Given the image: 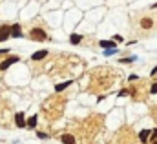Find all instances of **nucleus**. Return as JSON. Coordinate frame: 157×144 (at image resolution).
<instances>
[{
  "instance_id": "obj_14",
  "label": "nucleus",
  "mask_w": 157,
  "mask_h": 144,
  "mask_svg": "<svg viewBox=\"0 0 157 144\" xmlns=\"http://www.w3.org/2000/svg\"><path fill=\"white\" fill-rule=\"evenodd\" d=\"M137 60V57L135 55H132V57H124V59H121V62L122 64H132V62H135Z\"/></svg>"
},
{
  "instance_id": "obj_4",
  "label": "nucleus",
  "mask_w": 157,
  "mask_h": 144,
  "mask_svg": "<svg viewBox=\"0 0 157 144\" xmlns=\"http://www.w3.org/2000/svg\"><path fill=\"white\" fill-rule=\"evenodd\" d=\"M99 46H101L102 49H112V47H117V42H115L113 38H112V40H101Z\"/></svg>"
},
{
  "instance_id": "obj_24",
  "label": "nucleus",
  "mask_w": 157,
  "mask_h": 144,
  "mask_svg": "<svg viewBox=\"0 0 157 144\" xmlns=\"http://www.w3.org/2000/svg\"><path fill=\"white\" fill-rule=\"evenodd\" d=\"M154 144H157V139H155V141H154Z\"/></svg>"
},
{
  "instance_id": "obj_18",
  "label": "nucleus",
  "mask_w": 157,
  "mask_h": 144,
  "mask_svg": "<svg viewBox=\"0 0 157 144\" xmlns=\"http://www.w3.org/2000/svg\"><path fill=\"white\" fill-rule=\"evenodd\" d=\"M119 95H121V97H126V95H130V91H128V89H122Z\"/></svg>"
},
{
  "instance_id": "obj_7",
  "label": "nucleus",
  "mask_w": 157,
  "mask_h": 144,
  "mask_svg": "<svg viewBox=\"0 0 157 144\" xmlns=\"http://www.w3.org/2000/svg\"><path fill=\"white\" fill-rule=\"evenodd\" d=\"M60 142L62 144H75V137L71 133H62L60 135Z\"/></svg>"
},
{
  "instance_id": "obj_23",
  "label": "nucleus",
  "mask_w": 157,
  "mask_h": 144,
  "mask_svg": "<svg viewBox=\"0 0 157 144\" xmlns=\"http://www.w3.org/2000/svg\"><path fill=\"white\" fill-rule=\"evenodd\" d=\"M150 75H157V66H154V70H152V73Z\"/></svg>"
},
{
  "instance_id": "obj_9",
  "label": "nucleus",
  "mask_w": 157,
  "mask_h": 144,
  "mask_svg": "<svg viewBox=\"0 0 157 144\" xmlns=\"http://www.w3.org/2000/svg\"><path fill=\"white\" fill-rule=\"evenodd\" d=\"M141 28H144V29H152V28H154V20H152L150 17L141 18Z\"/></svg>"
},
{
  "instance_id": "obj_19",
  "label": "nucleus",
  "mask_w": 157,
  "mask_h": 144,
  "mask_svg": "<svg viewBox=\"0 0 157 144\" xmlns=\"http://www.w3.org/2000/svg\"><path fill=\"white\" fill-rule=\"evenodd\" d=\"M150 93H154V95L157 93V82L154 84V86H152V89H150Z\"/></svg>"
},
{
  "instance_id": "obj_13",
  "label": "nucleus",
  "mask_w": 157,
  "mask_h": 144,
  "mask_svg": "<svg viewBox=\"0 0 157 144\" xmlns=\"http://www.w3.org/2000/svg\"><path fill=\"white\" fill-rule=\"evenodd\" d=\"M37 122H39V117H37V115H33V117H29V119H28V120H26V126H28V128H31V130H33V128H35V126H37Z\"/></svg>"
},
{
  "instance_id": "obj_8",
  "label": "nucleus",
  "mask_w": 157,
  "mask_h": 144,
  "mask_svg": "<svg viewBox=\"0 0 157 144\" xmlns=\"http://www.w3.org/2000/svg\"><path fill=\"white\" fill-rule=\"evenodd\" d=\"M48 57V49H40V51H35L33 55H31V60H42V59H46Z\"/></svg>"
},
{
  "instance_id": "obj_12",
  "label": "nucleus",
  "mask_w": 157,
  "mask_h": 144,
  "mask_svg": "<svg viewBox=\"0 0 157 144\" xmlns=\"http://www.w3.org/2000/svg\"><path fill=\"white\" fill-rule=\"evenodd\" d=\"M82 38H84L82 35H77V33H71V35H70V42H71L73 46H77V44H80V42H82Z\"/></svg>"
},
{
  "instance_id": "obj_22",
  "label": "nucleus",
  "mask_w": 157,
  "mask_h": 144,
  "mask_svg": "<svg viewBox=\"0 0 157 144\" xmlns=\"http://www.w3.org/2000/svg\"><path fill=\"white\" fill-rule=\"evenodd\" d=\"M137 78H139L137 75H130V77H128V80H137Z\"/></svg>"
},
{
  "instance_id": "obj_16",
  "label": "nucleus",
  "mask_w": 157,
  "mask_h": 144,
  "mask_svg": "<svg viewBox=\"0 0 157 144\" xmlns=\"http://www.w3.org/2000/svg\"><path fill=\"white\" fill-rule=\"evenodd\" d=\"M150 137H152V141H155V139H157V128H155V130H152V133H150Z\"/></svg>"
},
{
  "instance_id": "obj_11",
  "label": "nucleus",
  "mask_w": 157,
  "mask_h": 144,
  "mask_svg": "<svg viewBox=\"0 0 157 144\" xmlns=\"http://www.w3.org/2000/svg\"><path fill=\"white\" fill-rule=\"evenodd\" d=\"M70 86H71V80L60 82V84H57V86H55V91H57V93H60V91H64V89H66V88H70Z\"/></svg>"
},
{
  "instance_id": "obj_1",
  "label": "nucleus",
  "mask_w": 157,
  "mask_h": 144,
  "mask_svg": "<svg viewBox=\"0 0 157 144\" xmlns=\"http://www.w3.org/2000/svg\"><path fill=\"white\" fill-rule=\"evenodd\" d=\"M29 38L31 40H35V42H44L48 35H46V31L42 29V28H33L31 31H29Z\"/></svg>"
},
{
  "instance_id": "obj_5",
  "label": "nucleus",
  "mask_w": 157,
  "mask_h": 144,
  "mask_svg": "<svg viewBox=\"0 0 157 144\" xmlns=\"http://www.w3.org/2000/svg\"><path fill=\"white\" fill-rule=\"evenodd\" d=\"M15 124L18 128H26V117H24V113H17L15 115Z\"/></svg>"
},
{
  "instance_id": "obj_17",
  "label": "nucleus",
  "mask_w": 157,
  "mask_h": 144,
  "mask_svg": "<svg viewBox=\"0 0 157 144\" xmlns=\"http://www.w3.org/2000/svg\"><path fill=\"white\" fill-rule=\"evenodd\" d=\"M37 137H39V139H48V133H42V131H39V133H37Z\"/></svg>"
},
{
  "instance_id": "obj_2",
  "label": "nucleus",
  "mask_w": 157,
  "mask_h": 144,
  "mask_svg": "<svg viewBox=\"0 0 157 144\" xmlns=\"http://www.w3.org/2000/svg\"><path fill=\"white\" fill-rule=\"evenodd\" d=\"M18 60H20V59H18L17 55H11V57H7V59H4V62L0 64V70L4 71V70H7L9 66H13V64H17Z\"/></svg>"
},
{
  "instance_id": "obj_20",
  "label": "nucleus",
  "mask_w": 157,
  "mask_h": 144,
  "mask_svg": "<svg viewBox=\"0 0 157 144\" xmlns=\"http://www.w3.org/2000/svg\"><path fill=\"white\" fill-rule=\"evenodd\" d=\"M7 53H9V49H7V47H6V49H0V57H2V55H7Z\"/></svg>"
},
{
  "instance_id": "obj_3",
  "label": "nucleus",
  "mask_w": 157,
  "mask_h": 144,
  "mask_svg": "<svg viewBox=\"0 0 157 144\" xmlns=\"http://www.w3.org/2000/svg\"><path fill=\"white\" fill-rule=\"evenodd\" d=\"M9 35L13 36V38H20V36L24 35L20 24H13V26H9Z\"/></svg>"
},
{
  "instance_id": "obj_21",
  "label": "nucleus",
  "mask_w": 157,
  "mask_h": 144,
  "mask_svg": "<svg viewBox=\"0 0 157 144\" xmlns=\"http://www.w3.org/2000/svg\"><path fill=\"white\" fill-rule=\"evenodd\" d=\"M113 40H115V42H122V36H121V35H115V36H113Z\"/></svg>"
},
{
  "instance_id": "obj_6",
  "label": "nucleus",
  "mask_w": 157,
  "mask_h": 144,
  "mask_svg": "<svg viewBox=\"0 0 157 144\" xmlns=\"http://www.w3.org/2000/svg\"><path fill=\"white\" fill-rule=\"evenodd\" d=\"M9 36V26H0V42H6Z\"/></svg>"
},
{
  "instance_id": "obj_10",
  "label": "nucleus",
  "mask_w": 157,
  "mask_h": 144,
  "mask_svg": "<svg viewBox=\"0 0 157 144\" xmlns=\"http://www.w3.org/2000/svg\"><path fill=\"white\" fill-rule=\"evenodd\" d=\"M150 133H152L150 130H141L139 131V141L141 142H148L150 141Z\"/></svg>"
},
{
  "instance_id": "obj_15",
  "label": "nucleus",
  "mask_w": 157,
  "mask_h": 144,
  "mask_svg": "<svg viewBox=\"0 0 157 144\" xmlns=\"http://www.w3.org/2000/svg\"><path fill=\"white\" fill-rule=\"evenodd\" d=\"M119 51V47H112V49H104V55L106 57H112V55H115Z\"/></svg>"
}]
</instances>
